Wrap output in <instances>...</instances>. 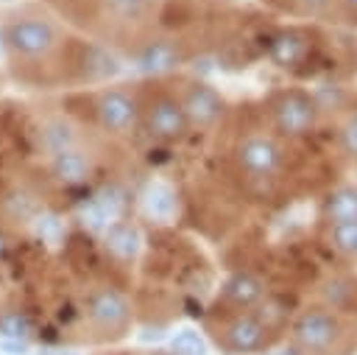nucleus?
Masks as SVG:
<instances>
[{
  "label": "nucleus",
  "mask_w": 357,
  "mask_h": 355,
  "mask_svg": "<svg viewBox=\"0 0 357 355\" xmlns=\"http://www.w3.org/2000/svg\"><path fill=\"white\" fill-rule=\"evenodd\" d=\"M0 333L6 338H25L31 333V321L22 313H3L0 316Z\"/></svg>",
  "instance_id": "nucleus-27"
},
{
  "label": "nucleus",
  "mask_w": 357,
  "mask_h": 355,
  "mask_svg": "<svg viewBox=\"0 0 357 355\" xmlns=\"http://www.w3.org/2000/svg\"><path fill=\"white\" fill-rule=\"evenodd\" d=\"M337 137H340V148H343L351 159H357V112H349V115L340 120Z\"/></svg>",
  "instance_id": "nucleus-25"
},
{
  "label": "nucleus",
  "mask_w": 357,
  "mask_h": 355,
  "mask_svg": "<svg viewBox=\"0 0 357 355\" xmlns=\"http://www.w3.org/2000/svg\"><path fill=\"white\" fill-rule=\"evenodd\" d=\"M3 215L11 221V224H28L39 215V207H36V198L25 190H14L3 198Z\"/></svg>",
  "instance_id": "nucleus-19"
},
{
  "label": "nucleus",
  "mask_w": 357,
  "mask_h": 355,
  "mask_svg": "<svg viewBox=\"0 0 357 355\" xmlns=\"http://www.w3.org/2000/svg\"><path fill=\"white\" fill-rule=\"evenodd\" d=\"M103 14L117 25H137L148 20L151 0H100Z\"/></svg>",
  "instance_id": "nucleus-17"
},
{
  "label": "nucleus",
  "mask_w": 357,
  "mask_h": 355,
  "mask_svg": "<svg viewBox=\"0 0 357 355\" xmlns=\"http://www.w3.org/2000/svg\"><path fill=\"white\" fill-rule=\"evenodd\" d=\"M103 243L109 249L112 257H117L120 263H131L137 254H139V229L131 226V224H123V221H114L106 226V235H103Z\"/></svg>",
  "instance_id": "nucleus-12"
},
{
  "label": "nucleus",
  "mask_w": 357,
  "mask_h": 355,
  "mask_svg": "<svg viewBox=\"0 0 357 355\" xmlns=\"http://www.w3.org/2000/svg\"><path fill=\"white\" fill-rule=\"evenodd\" d=\"M3 39L20 59H45L59 48V28L42 14H20L6 25Z\"/></svg>",
  "instance_id": "nucleus-1"
},
{
  "label": "nucleus",
  "mask_w": 357,
  "mask_h": 355,
  "mask_svg": "<svg viewBox=\"0 0 357 355\" xmlns=\"http://www.w3.org/2000/svg\"><path fill=\"white\" fill-rule=\"evenodd\" d=\"M142 204V212L153 221H170L176 215V193L165 184V182H151L139 198Z\"/></svg>",
  "instance_id": "nucleus-13"
},
{
  "label": "nucleus",
  "mask_w": 357,
  "mask_h": 355,
  "mask_svg": "<svg viewBox=\"0 0 357 355\" xmlns=\"http://www.w3.org/2000/svg\"><path fill=\"white\" fill-rule=\"evenodd\" d=\"M78 215H81V221H84V226H89L92 232H100V229H106L112 221L106 218V212L98 207V201L95 198H89V201H84L81 207H78Z\"/></svg>",
  "instance_id": "nucleus-26"
},
{
  "label": "nucleus",
  "mask_w": 357,
  "mask_h": 355,
  "mask_svg": "<svg viewBox=\"0 0 357 355\" xmlns=\"http://www.w3.org/2000/svg\"><path fill=\"white\" fill-rule=\"evenodd\" d=\"M268 324L254 313H237L223 324V344L234 352H254L265 344Z\"/></svg>",
  "instance_id": "nucleus-9"
},
{
  "label": "nucleus",
  "mask_w": 357,
  "mask_h": 355,
  "mask_svg": "<svg viewBox=\"0 0 357 355\" xmlns=\"http://www.w3.org/2000/svg\"><path fill=\"white\" fill-rule=\"evenodd\" d=\"M95 115H98V123H100L103 131L128 134L137 126V120L142 115V106L126 89H103L95 98Z\"/></svg>",
  "instance_id": "nucleus-5"
},
{
  "label": "nucleus",
  "mask_w": 357,
  "mask_h": 355,
  "mask_svg": "<svg viewBox=\"0 0 357 355\" xmlns=\"http://www.w3.org/2000/svg\"><path fill=\"white\" fill-rule=\"evenodd\" d=\"M173 352L178 355H206V341L195 330H181L173 335Z\"/></svg>",
  "instance_id": "nucleus-24"
},
{
  "label": "nucleus",
  "mask_w": 357,
  "mask_h": 355,
  "mask_svg": "<svg viewBox=\"0 0 357 355\" xmlns=\"http://www.w3.org/2000/svg\"><path fill=\"white\" fill-rule=\"evenodd\" d=\"M42 355H73V352H56V349H45Z\"/></svg>",
  "instance_id": "nucleus-28"
},
{
  "label": "nucleus",
  "mask_w": 357,
  "mask_h": 355,
  "mask_svg": "<svg viewBox=\"0 0 357 355\" xmlns=\"http://www.w3.org/2000/svg\"><path fill=\"white\" fill-rule=\"evenodd\" d=\"M142 123L151 137L156 140H178L187 134L190 120L184 115L181 101L170 95H156L142 106Z\"/></svg>",
  "instance_id": "nucleus-6"
},
{
  "label": "nucleus",
  "mask_w": 357,
  "mask_h": 355,
  "mask_svg": "<svg viewBox=\"0 0 357 355\" xmlns=\"http://www.w3.org/2000/svg\"><path fill=\"white\" fill-rule=\"evenodd\" d=\"M234 159L248 176H271L282 165V148L268 134H248L237 143Z\"/></svg>",
  "instance_id": "nucleus-7"
},
{
  "label": "nucleus",
  "mask_w": 357,
  "mask_h": 355,
  "mask_svg": "<svg viewBox=\"0 0 357 355\" xmlns=\"http://www.w3.org/2000/svg\"><path fill=\"white\" fill-rule=\"evenodd\" d=\"M178 61H181V50L173 39H153V42L142 45V50L137 53V70L145 75L170 73Z\"/></svg>",
  "instance_id": "nucleus-10"
},
{
  "label": "nucleus",
  "mask_w": 357,
  "mask_h": 355,
  "mask_svg": "<svg viewBox=\"0 0 357 355\" xmlns=\"http://www.w3.org/2000/svg\"><path fill=\"white\" fill-rule=\"evenodd\" d=\"M0 3H11V0H0Z\"/></svg>",
  "instance_id": "nucleus-32"
},
{
  "label": "nucleus",
  "mask_w": 357,
  "mask_h": 355,
  "mask_svg": "<svg viewBox=\"0 0 357 355\" xmlns=\"http://www.w3.org/2000/svg\"><path fill=\"white\" fill-rule=\"evenodd\" d=\"M276 355H296V352H293V349H287V352L282 349V352H276Z\"/></svg>",
  "instance_id": "nucleus-30"
},
{
  "label": "nucleus",
  "mask_w": 357,
  "mask_h": 355,
  "mask_svg": "<svg viewBox=\"0 0 357 355\" xmlns=\"http://www.w3.org/2000/svg\"><path fill=\"white\" fill-rule=\"evenodd\" d=\"M307 50H310V42H307V36L301 31H282L271 42V59L276 64H282V67L298 64L307 56Z\"/></svg>",
  "instance_id": "nucleus-14"
},
{
  "label": "nucleus",
  "mask_w": 357,
  "mask_h": 355,
  "mask_svg": "<svg viewBox=\"0 0 357 355\" xmlns=\"http://www.w3.org/2000/svg\"><path fill=\"white\" fill-rule=\"evenodd\" d=\"M332 243L343 254H357V221L332 224Z\"/></svg>",
  "instance_id": "nucleus-23"
},
{
  "label": "nucleus",
  "mask_w": 357,
  "mask_h": 355,
  "mask_svg": "<svg viewBox=\"0 0 357 355\" xmlns=\"http://www.w3.org/2000/svg\"><path fill=\"white\" fill-rule=\"evenodd\" d=\"M42 143L56 157V154H61L67 148H75V131H73V126L67 120H50L42 129Z\"/></svg>",
  "instance_id": "nucleus-20"
},
{
  "label": "nucleus",
  "mask_w": 357,
  "mask_h": 355,
  "mask_svg": "<svg viewBox=\"0 0 357 355\" xmlns=\"http://www.w3.org/2000/svg\"><path fill=\"white\" fill-rule=\"evenodd\" d=\"M3 249H6V240H3V235H0V254H3Z\"/></svg>",
  "instance_id": "nucleus-31"
},
{
  "label": "nucleus",
  "mask_w": 357,
  "mask_h": 355,
  "mask_svg": "<svg viewBox=\"0 0 357 355\" xmlns=\"http://www.w3.org/2000/svg\"><path fill=\"white\" fill-rule=\"evenodd\" d=\"M262 294H265L262 282L248 271H237L223 282V299L237 305V307H248V305L259 302Z\"/></svg>",
  "instance_id": "nucleus-15"
},
{
  "label": "nucleus",
  "mask_w": 357,
  "mask_h": 355,
  "mask_svg": "<svg viewBox=\"0 0 357 355\" xmlns=\"http://www.w3.org/2000/svg\"><path fill=\"white\" fill-rule=\"evenodd\" d=\"M92 198L98 201V207L106 212V218H109L112 224L120 218V212H123V207H126V190H123L120 184H103Z\"/></svg>",
  "instance_id": "nucleus-21"
},
{
  "label": "nucleus",
  "mask_w": 357,
  "mask_h": 355,
  "mask_svg": "<svg viewBox=\"0 0 357 355\" xmlns=\"http://www.w3.org/2000/svg\"><path fill=\"white\" fill-rule=\"evenodd\" d=\"M181 106H184L190 126L195 129H212L223 117V109H226L223 98L206 84H190L181 95Z\"/></svg>",
  "instance_id": "nucleus-8"
},
{
  "label": "nucleus",
  "mask_w": 357,
  "mask_h": 355,
  "mask_svg": "<svg viewBox=\"0 0 357 355\" xmlns=\"http://www.w3.org/2000/svg\"><path fill=\"white\" fill-rule=\"evenodd\" d=\"M50 171H53V176L59 182L78 184V182H84L92 173V157L86 151H81V148H67V151H61V154L53 157Z\"/></svg>",
  "instance_id": "nucleus-11"
},
{
  "label": "nucleus",
  "mask_w": 357,
  "mask_h": 355,
  "mask_svg": "<svg viewBox=\"0 0 357 355\" xmlns=\"http://www.w3.org/2000/svg\"><path fill=\"white\" fill-rule=\"evenodd\" d=\"M324 215L332 224H337V221H357V187H351V184L335 187L324 198Z\"/></svg>",
  "instance_id": "nucleus-16"
},
{
  "label": "nucleus",
  "mask_w": 357,
  "mask_h": 355,
  "mask_svg": "<svg viewBox=\"0 0 357 355\" xmlns=\"http://www.w3.org/2000/svg\"><path fill=\"white\" fill-rule=\"evenodd\" d=\"M340 3H343V6H349V8H354V11H357V0H340Z\"/></svg>",
  "instance_id": "nucleus-29"
},
{
  "label": "nucleus",
  "mask_w": 357,
  "mask_h": 355,
  "mask_svg": "<svg viewBox=\"0 0 357 355\" xmlns=\"http://www.w3.org/2000/svg\"><path fill=\"white\" fill-rule=\"evenodd\" d=\"M86 319H89L92 330L100 333L103 338H117L126 333V327L131 321V307L120 291L100 288L86 302Z\"/></svg>",
  "instance_id": "nucleus-3"
},
{
  "label": "nucleus",
  "mask_w": 357,
  "mask_h": 355,
  "mask_svg": "<svg viewBox=\"0 0 357 355\" xmlns=\"http://www.w3.org/2000/svg\"><path fill=\"white\" fill-rule=\"evenodd\" d=\"M120 73V64L112 53H106L103 48H86L84 50V75L92 81H103Z\"/></svg>",
  "instance_id": "nucleus-18"
},
{
  "label": "nucleus",
  "mask_w": 357,
  "mask_h": 355,
  "mask_svg": "<svg viewBox=\"0 0 357 355\" xmlns=\"http://www.w3.org/2000/svg\"><path fill=\"white\" fill-rule=\"evenodd\" d=\"M293 338L307 352H329L343 338L340 319L326 310H307L293 321Z\"/></svg>",
  "instance_id": "nucleus-4"
},
{
  "label": "nucleus",
  "mask_w": 357,
  "mask_h": 355,
  "mask_svg": "<svg viewBox=\"0 0 357 355\" xmlns=\"http://www.w3.org/2000/svg\"><path fill=\"white\" fill-rule=\"evenodd\" d=\"M31 224H33L36 238H42L45 243H59L61 235H64V224H61V218L56 212H39Z\"/></svg>",
  "instance_id": "nucleus-22"
},
{
  "label": "nucleus",
  "mask_w": 357,
  "mask_h": 355,
  "mask_svg": "<svg viewBox=\"0 0 357 355\" xmlns=\"http://www.w3.org/2000/svg\"><path fill=\"white\" fill-rule=\"evenodd\" d=\"M271 117H273V126L287 134V137H301L307 131L315 129V120H318V103L315 98H310L307 92H298V89H287V92H279L273 101H271Z\"/></svg>",
  "instance_id": "nucleus-2"
}]
</instances>
